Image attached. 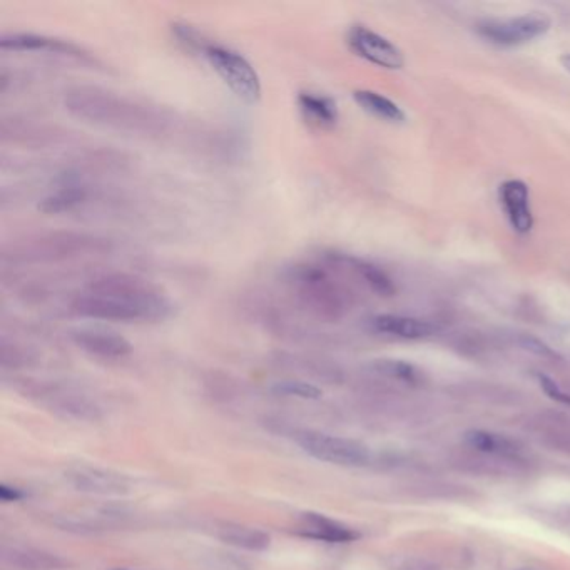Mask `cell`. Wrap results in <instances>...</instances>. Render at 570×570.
Returning a JSON list of instances; mask_svg holds the SVG:
<instances>
[{"mask_svg":"<svg viewBox=\"0 0 570 570\" xmlns=\"http://www.w3.org/2000/svg\"><path fill=\"white\" fill-rule=\"evenodd\" d=\"M229 91L246 104H256L263 94L262 77L250 60L235 49L208 42L201 54Z\"/></svg>","mask_w":570,"mask_h":570,"instance_id":"5","label":"cell"},{"mask_svg":"<svg viewBox=\"0 0 570 570\" xmlns=\"http://www.w3.org/2000/svg\"><path fill=\"white\" fill-rule=\"evenodd\" d=\"M379 370L381 373L393 377L396 380L406 381V383H414L418 380V371L414 365L405 363V361H393V360H385L379 363Z\"/></svg>","mask_w":570,"mask_h":570,"instance_id":"24","label":"cell"},{"mask_svg":"<svg viewBox=\"0 0 570 570\" xmlns=\"http://www.w3.org/2000/svg\"><path fill=\"white\" fill-rule=\"evenodd\" d=\"M64 107L84 122L134 136H159L166 128V120L153 107L95 85L69 89Z\"/></svg>","mask_w":570,"mask_h":570,"instance_id":"2","label":"cell"},{"mask_svg":"<svg viewBox=\"0 0 570 570\" xmlns=\"http://www.w3.org/2000/svg\"><path fill=\"white\" fill-rule=\"evenodd\" d=\"M539 383H540V387H542V390L552 398V400H556V402H560V404H567L570 405V396L566 392H562L560 390V387H558L556 381L552 380L550 377H547L544 373H540L539 375Z\"/></svg>","mask_w":570,"mask_h":570,"instance_id":"26","label":"cell"},{"mask_svg":"<svg viewBox=\"0 0 570 570\" xmlns=\"http://www.w3.org/2000/svg\"><path fill=\"white\" fill-rule=\"evenodd\" d=\"M67 480L76 490L95 495H122L129 490V484L124 476L93 467L71 470L67 474Z\"/></svg>","mask_w":570,"mask_h":570,"instance_id":"12","label":"cell"},{"mask_svg":"<svg viewBox=\"0 0 570 570\" xmlns=\"http://www.w3.org/2000/svg\"><path fill=\"white\" fill-rule=\"evenodd\" d=\"M0 497L5 500V502H13V500L22 499V492H19L17 488L2 485V487H0Z\"/></svg>","mask_w":570,"mask_h":570,"instance_id":"27","label":"cell"},{"mask_svg":"<svg viewBox=\"0 0 570 570\" xmlns=\"http://www.w3.org/2000/svg\"><path fill=\"white\" fill-rule=\"evenodd\" d=\"M4 560L21 570H60L66 567V562L62 558L32 547L5 548Z\"/></svg>","mask_w":570,"mask_h":570,"instance_id":"16","label":"cell"},{"mask_svg":"<svg viewBox=\"0 0 570 570\" xmlns=\"http://www.w3.org/2000/svg\"><path fill=\"white\" fill-rule=\"evenodd\" d=\"M499 200L512 229L519 235L530 233L534 227V213L529 186L521 179H509L500 186Z\"/></svg>","mask_w":570,"mask_h":570,"instance_id":"10","label":"cell"},{"mask_svg":"<svg viewBox=\"0 0 570 570\" xmlns=\"http://www.w3.org/2000/svg\"><path fill=\"white\" fill-rule=\"evenodd\" d=\"M521 345H522L525 350L535 353L537 357L550 358V360L558 358L557 353H556L552 348H548L544 342H540L539 338H534V336H530V334H523L522 338H521Z\"/></svg>","mask_w":570,"mask_h":570,"instance_id":"25","label":"cell"},{"mask_svg":"<svg viewBox=\"0 0 570 570\" xmlns=\"http://www.w3.org/2000/svg\"><path fill=\"white\" fill-rule=\"evenodd\" d=\"M328 262L343 266L352 273L357 274L358 278L369 286L371 291H375L380 297H392L395 293V285H393L390 276L373 263L360 260V258L350 256V254H334V253L328 254Z\"/></svg>","mask_w":570,"mask_h":570,"instance_id":"14","label":"cell"},{"mask_svg":"<svg viewBox=\"0 0 570 570\" xmlns=\"http://www.w3.org/2000/svg\"><path fill=\"white\" fill-rule=\"evenodd\" d=\"M69 309L89 320L134 323L166 320L174 305L166 291L153 281L139 274L114 272L89 281L72 298Z\"/></svg>","mask_w":570,"mask_h":570,"instance_id":"1","label":"cell"},{"mask_svg":"<svg viewBox=\"0 0 570 570\" xmlns=\"http://www.w3.org/2000/svg\"><path fill=\"white\" fill-rule=\"evenodd\" d=\"M72 342L89 355L99 358L126 357L132 352V346L120 333L107 332L101 328H81L72 332Z\"/></svg>","mask_w":570,"mask_h":570,"instance_id":"11","label":"cell"},{"mask_svg":"<svg viewBox=\"0 0 570 570\" xmlns=\"http://www.w3.org/2000/svg\"><path fill=\"white\" fill-rule=\"evenodd\" d=\"M299 530L308 537L325 542H350L357 539V534L352 529L320 513H303Z\"/></svg>","mask_w":570,"mask_h":570,"instance_id":"17","label":"cell"},{"mask_svg":"<svg viewBox=\"0 0 570 570\" xmlns=\"http://www.w3.org/2000/svg\"><path fill=\"white\" fill-rule=\"evenodd\" d=\"M297 440L303 450L326 464L361 467L370 462L369 449L355 440L320 432H301L298 433Z\"/></svg>","mask_w":570,"mask_h":570,"instance_id":"7","label":"cell"},{"mask_svg":"<svg viewBox=\"0 0 570 570\" xmlns=\"http://www.w3.org/2000/svg\"><path fill=\"white\" fill-rule=\"evenodd\" d=\"M297 101L303 120L311 126L321 129H332L333 126H336L340 112L332 97L305 91L298 94Z\"/></svg>","mask_w":570,"mask_h":570,"instance_id":"15","label":"cell"},{"mask_svg":"<svg viewBox=\"0 0 570 570\" xmlns=\"http://www.w3.org/2000/svg\"><path fill=\"white\" fill-rule=\"evenodd\" d=\"M285 281L298 303L320 320H340L350 307L343 285L316 263L293 264L285 272Z\"/></svg>","mask_w":570,"mask_h":570,"instance_id":"4","label":"cell"},{"mask_svg":"<svg viewBox=\"0 0 570 570\" xmlns=\"http://www.w3.org/2000/svg\"><path fill=\"white\" fill-rule=\"evenodd\" d=\"M560 62H562V66L566 67V71L570 72V54H566V56H562V59H560Z\"/></svg>","mask_w":570,"mask_h":570,"instance_id":"28","label":"cell"},{"mask_svg":"<svg viewBox=\"0 0 570 570\" xmlns=\"http://www.w3.org/2000/svg\"><path fill=\"white\" fill-rule=\"evenodd\" d=\"M171 34L176 39V42L181 48L186 49L188 52H192V54H200V56L209 42V39H206L201 31H198L194 25L181 22V21L171 24Z\"/></svg>","mask_w":570,"mask_h":570,"instance_id":"22","label":"cell"},{"mask_svg":"<svg viewBox=\"0 0 570 570\" xmlns=\"http://www.w3.org/2000/svg\"><path fill=\"white\" fill-rule=\"evenodd\" d=\"M87 200V190L76 181H67L59 190L50 192L39 202V209L46 214L67 213Z\"/></svg>","mask_w":570,"mask_h":570,"instance_id":"19","label":"cell"},{"mask_svg":"<svg viewBox=\"0 0 570 570\" xmlns=\"http://www.w3.org/2000/svg\"><path fill=\"white\" fill-rule=\"evenodd\" d=\"M467 443L478 451L484 453H494V455H513L515 445L511 440L502 437L499 433H492L485 430H472L465 435Z\"/></svg>","mask_w":570,"mask_h":570,"instance_id":"21","label":"cell"},{"mask_svg":"<svg viewBox=\"0 0 570 570\" xmlns=\"http://www.w3.org/2000/svg\"><path fill=\"white\" fill-rule=\"evenodd\" d=\"M274 390L288 396H297L305 400H318L321 396L320 388L307 381H281L274 387Z\"/></svg>","mask_w":570,"mask_h":570,"instance_id":"23","label":"cell"},{"mask_svg":"<svg viewBox=\"0 0 570 570\" xmlns=\"http://www.w3.org/2000/svg\"><path fill=\"white\" fill-rule=\"evenodd\" d=\"M0 49L2 50H13V52H52L66 58L81 60V62H95L93 56L84 50L81 46L72 44L69 40L58 39V37L36 34V32H9L0 37Z\"/></svg>","mask_w":570,"mask_h":570,"instance_id":"9","label":"cell"},{"mask_svg":"<svg viewBox=\"0 0 570 570\" xmlns=\"http://www.w3.org/2000/svg\"><path fill=\"white\" fill-rule=\"evenodd\" d=\"M218 537L229 544V546L245 548V550H253V552H260L266 550L270 547V537L253 527L246 525H238V523H225L218 529Z\"/></svg>","mask_w":570,"mask_h":570,"instance_id":"20","label":"cell"},{"mask_svg":"<svg viewBox=\"0 0 570 570\" xmlns=\"http://www.w3.org/2000/svg\"><path fill=\"white\" fill-rule=\"evenodd\" d=\"M550 29V19L546 15L527 13L511 19H490L476 25L482 39L499 48H517L544 36Z\"/></svg>","mask_w":570,"mask_h":570,"instance_id":"6","label":"cell"},{"mask_svg":"<svg viewBox=\"0 0 570 570\" xmlns=\"http://www.w3.org/2000/svg\"><path fill=\"white\" fill-rule=\"evenodd\" d=\"M346 42L358 58L369 60L370 64L388 71H400L405 66V56L400 48L367 25H352L346 34Z\"/></svg>","mask_w":570,"mask_h":570,"instance_id":"8","label":"cell"},{"mask_svg":"<svg viewBox=\"0 0 570 570\" xmlns=\"http://www.w3.org/2000/svg\"><path fill=\"white\" fill-rule=\"evenodd\" d=\"M353 99L358 106L361 107L365 112L371 114L373 118H379L392 124H404L406 120L404 109L380 93L369 91V89H358L353 93Z\"/></svg>","mask_w":570,"mask_h":570,"instance_id":"18","label":"cell"},{"mask_svg":"<svg viewBox=\"0 0 570 570\" xmlns=\"http://www.w3.org/2000/svg\"><path fill=\"white\" fill-rule=\"evenodd\" d=\"M371 328L381 334L396 336L402 340H423L439 332V326L432 321L390 313L371 318Z\"/></svg>","mask_w":570,"mask_h":570,"instance_id":"13","label":"cell"},{"mask_svg":"<svg viewBox=\"0 0 570 570\" xmlns=\"http://www.w3.org/2000/svg\"><path fill=\"white\" fill-rule=\"evenodd\" d=\"M112 250L109 239L84 231H49L2 248V258L13 263H59L101 256Z\"/></svg>","mask_w":570,"mask_h":570,"instance_id":"3","label":"cell"}]
</instances>
